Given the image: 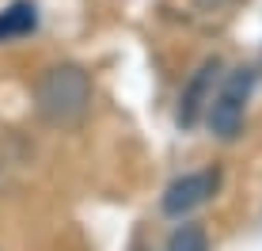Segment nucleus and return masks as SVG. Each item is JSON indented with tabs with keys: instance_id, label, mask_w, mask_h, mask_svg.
<instances>
[{
	"instance_id": "39448f33",
	"label": "nucleus",
	"mask_w": 262,
	"mask_h": 251,
	"mask_svg": "<svg viewBox=\"0 0 262 251\" xmlns=\"http://www.w3.org/2000/svg\"><path fill=\"white\" fill-rule=\"evenodd\" d=\"M38 4L34 0H12L8 8H0V42H15L38 31Z\"/></svg>"
},
{
	"instance_id": "423d86ee",
	"label": "nucleus",
	"mask_w": 262,
	"mask_h": 251,
	"mask_svg": "<svg viewBox=\"0 0 262 251\" xmlns=\"http://www.w3.org/2000/svg\"><path fill=\"white\" fill-rule=\"evenodd\" d=\"M164 251H209V236H205L202 225H179L167 236Z\"/></svg>"
},
{
	"instance_id": "f257e3e1",
	"label": "nucleus",
	"mask_w": 262,
	"mask_h": 251,
	"mask_svg": "<svg viewBox=\"0 0 262 251\" xmlns=\"http://www.w3.org/2000/svg\"><path fill=\"white\" fill-rule=\"evenodd\" d=\"M34 111L53 130L84 126L88 111H92V76H88V69L72 65V61L42 69L38 84H34Z\"/></svg>"
},
{
	"instance_id": "f03ea898",
	"label": "nucleus",
	"mask_w": 262,
	"mask_h": 251,
	"mask_svg": "<svg viewBox=\"0 0 262 251\" xmlns=\"http://www.w3.org/2000/svg\"><path fill=\"white\" fill-rule=\"evenodd\" d=\"M255 69L239 65L221 80V88L213 92L209 107H205V126L216 141H236L243 133V114H247L251 92H255Z\"/></svg>"
},
{
	"instance_id": "7ed1b4c3",
	"label": "nucleus",
	"mask_w": 262,
	"mask_h": 251,
	"mask_svg": "<svg viewBox=\"0 0 262 251\" xmlns=\"http://www.w3.org/2000/svg\"><path fill=\"white\" fill-rule=\"evenodd\" d=\"M221 183H224L221 168H202V172H186V175L171 179L164 186V194H160V213L171 217V221H183L186 213H194L205 202H213Z\"/></svg>"
},
{
	"instance_id": "20e7f679",
	"label": "nucleus",
	"mask_w": 262,
	"mask_h": 251,
	"mask_svg": "<svg viewBox=\"0 0 262 251\" xmlns=\"http://www.w3.org/2000/svg\"><path fill=\"white\" fill-rule=\"evenodd\" d=\"M216 80H221V57H205L202 65L190 73L183 95H179V111H175L179 130H194V126L205 118V107H209V99H213Z\"/></svg>"
}]
</instances>
